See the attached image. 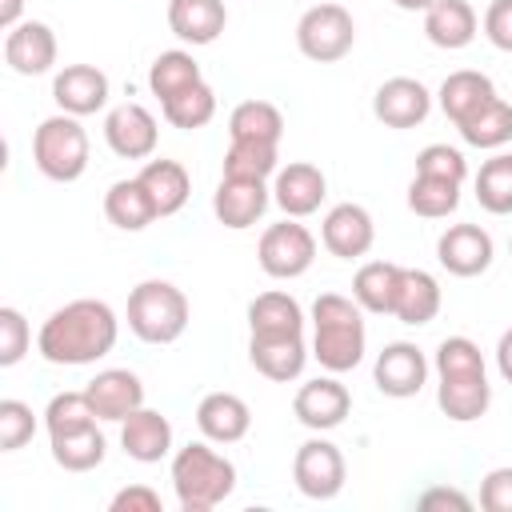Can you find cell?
<instances>
[{
    "instance_id": "cell-1",
    "label": "cell",
    "mask_w": 512,
    "mask_h": 512,
    "mask_svg": "<svg viewBox=\"0 0 512 512\" xmlns=\"http://www.w3.org/2000/svg\"><path fill=\"white\" fill-rule=\"evenodd\" d=\"M116 340H120V316L112 312V304L84 296V300H68L40 324L36 352L48 364L80 368L104 360L116 348Z\"/></svg>"
},
{
    "instance_id": "cell-2",
    "label": "cell",
    "mask_w": 512,
    "mask_h": 512,
    "mask_svg": "<svg viewBox=\"0 0 512 512\" xmlns=\"http://www.w3.org/2000/svg\"><path fill=\"white\" fill-rule=\"evenodd\" d=\"M436 404L448 420L456 424H472L488 412L492 404V384H488V368L480 356V344L468 336H444L436 344Z\"/></svg>"
},
{
    "instance_id": "cell-3",
    "label": "cell",
    "mask_w": 512,
    "mask_h": 512,
    "mask_svg": "<svg viewBox=\"0 0 512 512\" xmlns=\"http://www.w3.org/2000/svg\"><path fill=\"white\" fill-rule=\"evenodd\" d=\"M368 352L364 308L352 296L320 292L312 300V360L324 372H352Z\"/></svg>"
},
{
    "instance_id": "cell-4",
    "label": "cell",
    "mask_w": 512,
    "mask_h": 512,
    "mask_svg": "<svg viewBox=\"0 0 512 512\" xmlns=\"http://www.w3.org/2000/svg\"><path fill=\"white\" fill-rule=\"evenodd\" d=\"M172 492L180 512H212L236 492V464L212 448V440H192L172 452Z\"/></svg>"
},
{
    "instance_id": "cell-5",
    "label": "cell",
    "mask_w": 512,
    "mask_h": 512,
    "mask_svg": "<svg viewBox=\"0 0 512 512\" xmlns=\"http://www.w3.org/2000/svg\"><path fill=\"white\" fill-rule=\"evenodd\" d=\"M188 296L172 284V280H140L132 292H128V308H124V320H128V332L144 344H176L188 328Z\"/></svg>"
},
{
    "instance_id": "cell-6",
    "label": "cell",
    "mask_w": 512,
    "mask_h": 512,
    "mask_svg": "<svg viewBox=\"0 0 512 512\" xmlns=\"http://www.w3.org/2000/svg\"><path fill=\"white\" fill-rule=\"evenodd\" d=\"M32 160H36L40 176H48L56 184L80 180L88 168V132H84L80 116H68V112L44 116L32 132Z\"/></svg>"
},
{
    "instance_id": "cell-7",
    "label": "cell",
    "mask_w": 512,
    "mask_h": 512,
    "mask_svg": "<svg viewBox=\"0 0 512 512\" xmlns=\"http://www.w3.org/2000/svg\"><path fill=\"white\" fill-rule=\"evenodd\" d=\"M356 44V20L344 4H312L296 20V48L316 64H336Z\"/></svg>"
},
{
    "instance_id": "cell-8",
    "label": "cell",
    "mask_w": 512,
    "mask_h": 512,
    "mask_svg": "<svg viewBox=\"0 0 512 512\" xmlns=\"http://www.w3.org/2000/svg\"><path fill=\"white\" fill-rule=\"evenodd\" d=\"M256 260H260L264 276H272V280H296V276H304V272L312 268V260H316V236H312L300 220L284 216L280 224H268V228L260 232Z\"/></svg>"
},
{
    "instance_id": "cell-9",
    "label": "cell",
    "mask_w": 512,
    "mask_h": 512,
    "mask_svg": "<svg viewBox=\"0 0 512 512\" xmlns=\"http://www.w3.org/2000/svg\"><path fill=\"white\" fill-rule=\"evenodd\" d=\"M292 480L300 488V496L308 500H332L340 496L344 480H348V464H344V452L324 440V436H312L296 448L292 456Z\"/></svg>"
},
{
    "instance_id": "cell-10",
    "label": "cell",
    "mask_w": 512,
    "mask_h": 512,
    "mask_svg": "<svg viewBox=\"0 0 512 512\" xmlns=\"http://www.w3.org/2000/svg\"><path fill=\"white\" fill-rule=\"evenodd\" d=\"M104 144H108L120 160H152V152H156V144H160V124H156V116H152L144 104H136V100L116 104V108H108V116H104Z\"/></svg>"
},
{
    "instance_id": "cell-11",
    "label": "cell",
    "mask_w": 512,
    "mask_h": 512,
    "mask_svg": "<svg viewBox=\"0 0 512 512\" xmlns=\"http://www.w3.org/2000/svg\"><path fill=\"white\" fill-rule=\"evenodd\" d=\"M320 244L336 256V260H360L372 252L376 244V220L364 204H332L320 220Z\"/></svg>"
},
{
    "instance_id": "cell-12",
    "label": "cell",
    "mask_w": 512,
    "mask_h": 512,
    "mask_svg": "<svg viewBox=\"0 0 512 512\" xmlns=\"http://www.w3.org/2000/svg\"><path fill=\"white\" fill-rule=\"evenodd\" d=\"M428 356L412 344V340H392L376 352V364H372V380L384 396L392 400H408V396H420V388L428 384Z\"/></svg>"
},
{
    "instance_id": "cell-13",
    "label": "cell",
    "mask_w": 512,
    "mask_h": 512,
    "mask_svg": "<svg viewBox=\"0 0 512 512\" xmlns=\"http://www.w3.org/2000/svg\"><path fill=\"white\" fill-rule=\"evenodd\" d=\"M352 412V392L336 380V372L328 376H316V380H304L292 396V416L312 428V432H332L348 420Z\"/></svg>"
},
{
    "instance_id": "cell-14",
    "label": "cell",
    "mask_w": 512,
    "mask_h": 512,
    "mask_svg": "<svg viewBox=\"0 0 512 512\" xmlns=\"http://www.w3.org/2000/svg\"><path fill=\"white\" fill-rule=\"evenodd\" d=\"M492 256H496V244H492V236L480 224H448L440 232V240H436L440 268L460 276V280H472V276L488 272Z\"/></svg>"
},
{
    "instance_id": "cell-15",
    "label": "cell",
    "mask_w": 512,
    "mask_h": 512,
    "mask_svg": "<svg viewBox=\"0 0 512 512\" xmlns=\"http://www.w3.org/2000/svg\"><path fill=\"white\" fill-rule=\"evenodd\" d=\"M428 112H432V92H428L416 76H392V80H384V84L376 88V96H372V116H376L384 128H396V132L424 124Z\"/></svg>"
},
{
    "instance_id": "cell-16",
    "label": "cell",
    "mask_w": 512,
    "mask_h": 512,
    "mask_svg": "<svg viewBox=\"0 0 512 512\" xmlns=\"http://www.w3.org/2000/svg\"><path fill=\"white\" fill-rule=\"evenodd\" d=\"M324 196H328V176L308 160H292V164L276 168V176H272V200L292 220H304V216L320 212Z\"/></svg>"
},
{
    "instance_id": "cell-17",
    "label": "cell",
    "mask_w": 512,
    "mask_h": 512,
    "mask_svg": "<svg viewBox=\"0 0 512 512\" xmlns=\"http://www.w3.org/2000/svg\"><path fill=\"white\" fill-rule=\"evenodd\" d=\"M56 32L44 20H20L4 36V64L16 76H44L56 64Z\"/></svg>"
},
{
    "instance_id": "cell-18",
    "label": "cell",
    "mask_w": 512,
    "mask_h": 512,
    "mask_svg": "<svg viewBox=\"0 0 512 512\" xmlns=\"http://www.w3.org/2000/svg\"><path fill=\"white\" fill-rule=\"evenodd\" d=\"M268 204H272L268 180H232V176H220V184L212 192V212L232 232L252 228L268 212Z\"/></svg>"
},
{
    "instance_id": "cell-19",
    "label": "cell",
    "mask_w": 512,
    "mask_h": 512,
    "mask_svg": "<svg viewBox=\"0 0 512 512\" xmlns=\"http://www.w3.org/2000/svg\"><path fill=\"white\" fill-rule=\"evenodd\" d=\"M52 100L68 116H96L108 104V76L96 64H64L52 80Z\"/></svg>"
},
{
    "instance_id": "cell-20",
    "label": "cell",
    "mask_w": 512,
    "mask_h": 512,
    "mask_svg": "<svg viewBox=\"0 0 512 512\" xmlns=\"http://www.w3.org/2000/svg\"><path fill=\"white\" fill-rule=\"evenodd\" d=\"M84 392H88V404L96 408V416L108 424H120L124 416L144 408V384L132 368H104L84 384Z\"/></svg>"
},
{
    "instance_id": "cell-21",
    "label": "cell",
    "mask_w": 512,
    "mask_h": 512,
    "mask_svg": "<svg viewBox=\"0 0 512 512\" xmlns=\"http://www.w3.org/2000/svg\"><path fill=\"white\" fill-rule=\"evenodd\" d=\"M308 356L312 348L304 344V332L300 336H248V360L264 380H276V384L300 380Z\"/></svg>"
},
{
    "instance_id": "cell-22",
    "label": "cell",
    "mask_w": 512,
    "mask_h": 512,
    "mask_svg": "<svg viewBox=\"0 0 512 512\" xmlns=\"http://www.w3.org/2000/svg\"><path fill=\"white\" fill-rule=\"evenodd\" d=\"M196 428L212 444H240L252 428V408L236 392H208L196 404Z\"/></svg>"
},
{
    "instance_id": "cell-23",
    "label": "cell",
    "mask_w": 512,
    "mask_h": 512,
    "mask_svg": "<svg viewBox=\"0 0 512 512\" xmlns=\"http://www.w3.org/2000/svg\"><path fill=\"white\" fill-rule=\"evenodd\" d=\"M120 448L136 464H160L172 452V420L156 408H136L120 420Z\"/></svg>"
},
{
    "instance_id": "cell-24",
    "label": "cell",
    "mask_w": 512,
    "mask_h": 512,
    "mask_svg": "<svg viewBox=\"0 0 512 512\" xmlns=\"http://www.w3.org/2000/svg\"><path fill=\"white\" fill-rule=\"evenodd\" d=\"M228 24L224 0H168V28L176 40L204 48L212 44Z\"/></svg>"
},
{
    "instance_id": "cell-25",
    "label": "cell",
    "mask_w": 512,
    "mask_h": 512,
    "mask_svg": "<svg viewBox=\"0 0 512 512\" xmlns=\"http://www.w3.org/2000/svg\"><path fill=\"white\" fill-rule=\"evenodd\" d=\"M436 100H440V112L460 128V124L472 120L484 104L496 100V84H492L484 72H476V68H460V72H448V76H444Z\"/></svg>"
},
{
    "instance_id": "cell-26",
    "label": "cell",
    "mask_w": 512,
    "mask_h": 512,
    "mask_svg": "<svg viewBox=\"0 0 512 512\" xmlns=\"http://www.w3.org/2000/svg\"><path fill=\"white\" fill-rule=\"evenodd\" d=\"M476 32H480V16L468 0H436L424 12V36L444 52L468 48L476 40Z\"/></svg>"
},
{
    "instance_id": "cell-27",
    "label": "cell",
    "mask_w": 512,
    "mask_h": 512,
    "mask_svg": "<svg viewBox=\"0 0 512 512\" xmlns=\"http://www.w3.org/2000/svg\"><path fill=\"white\" fill-rule=\"evenodd\" d=\"M440 300H444V296H440V280H436L432 272H424V268H404V272H400V292H396L392 316H396L400 324H408V328H424V324L436 320Z\"/></svg>"
},
{
    "instance_id": "cell-28",
    "label": "cell",
    "mask_w": 512,
    "mask_h": 512,
    "mask_svg": "<svg viewBox=\"0 0 512 512\" xmlns=\"http://www.w3.org/2000/svg\"><path fill=\"white\" fill-rule=\"evenodd\" d=\"M140 184L148 188V196H152L160 220H164V216H176V212L188 204V196H192V176H188V168H184L180 160H164V156H160V160H144Z\"/></svg>"
},
{
    "instance_id": "cell-29",
    "label": "cell",
    "mask_w": 512,
    "mask_h": 512,
    "mask_svg": "<svg viewBox=\"0 0 512 512\" xmlns=\"http://www.w3.org/2000/svg\"><path fill=\"white\" fill-rule=\"evenodd\" d=\"M400 272H404V264H392V260L360 264L352 276V300L372 316H392L396 292H400Z\"/></svg>"
},
{
    "instance_id": "cell-30",
    "label": "cell",
    "mask_w": 512,
    "mask_h": 512,
    "mask_svg": "<svg viewBox=\"0 0 512 512\" xmlns=\"http://www.w3.org/2000/svg\"><path fill=\"white\" fill-rule=\"evenodd\" d=\"M300 332H304V308L296 296L272 288L248 304V336H300Z\"/></svg>"
},
{
    "instance_id": "cell-31",
    "label": "cell",
    "mask_w": 512,
    "mask_h": 512,
    "mask_svg": "<svg viewBox=\"0 0 512 512\" xmlns=\"http://www.w3.org/2000/svg\"><path fill=\"white\" fill-rule=\"evenodd\" d=\"M104 216H108V224H116L120 232H144L152 220H160V216H156V204H152V196H148V188L140 184V176L108 184V192H104Z\"/></svg>"
},
{
    "instance_id": "cell-32",
    "label": "cell",
    "mask_w": 512,
    "mask_h": 512,
    "mask_svg": "<svg viewBox=\"0 0 512 512\" xmlns=\"http://www.w3.org/2000/svg\"><path fill=\"white\" fill-rule=\"evenodd\" d=\"M48 444H52V460H56L64 472H92V468H100L104 456H108V440H104L100 424L48 436Z\"/></svg>"
},
{
    "instance_id": "cell-33",
    "label": "cell",
    "mask_w": 512,
    "mask_h": 512,
    "mask_svg": "<svg viewBox=\"0 0 512 512\" xmlns=\"http://www.w3.org/2000/svg\"><path fill=\"white\" fill-rule=\"evenodd\" d=\"M200 80H204V72H200V64H196V56L184 52V48L160 52V56L152 60V68H148V88H152V96H156L160 104L172 100L176 92L200 84Z\"/></svg>"
},
{
    "instance_id": "cell-34",
    "label": "cell",
    "mask_w": 512,
    "mask_h": 512,
    "mask_svg": "<svg viewBox=\"0 0 512 512\" xmlns=\"http://www.w3.org/2000/svg\"><path fill=\"white\" fill-rule=\"evenodd\" d=\"M284 136V116L272 100H244L228 116V140H264L280 144Z\"/></svg>"
},
{
    "instance_id": "cell-35",
    "label": "cell",
    "mask_w": 512,
    "mask_h": 512,
    "mask_svg": "<svg viewBox=\"0 0 512 512\" xmlns=\"http://www.w3.org/2000/svg\"><path fill=\"white\" fill-rule=\"evenodd\" d=\"M280 168V144L264 140H228L224 152V176L232 180H268Z\"/></svg>"
},
{
    "instance_id": "cell-36",
    "label": "cell",
    "mask_w": 512,
    "mask_h": 512,
    "mask_svg": "<svg viewBox=\"0 0 512 512\" xmlns=\"http://www.w3.org/2000/svg\"><path fill=\"white\" fill-rule=\"evenodd\" d=\"M456 132H460V136H464V144H472V148L500 152V148L512 140V104L496 96V100H492V104H484L472 120H464Z\"/></svg>"
},
{
    "instance_id": "cell-37",
    "label": "cell",
    "mask_w": 512,
    "mask_h": 512,
    "mask_svg": "<svg viewBox=\"0 0 512 512\" xmlns=\"http://www.w3.org/2000/svg\"><path fill=\"white\" fill-rule=\"evenodd\" d=\"M476 200L492 216H512V152H492L476 172Z\"/></svg>"
},
{
    "instance_id": "cell-38",
    "label": "cell",
    "mask_w": 512,
    "mask_h": 512,
    "mask_svg": "<svg viewBox=\"0 0 512 512\" xmlns=\"http://www.w3.org/2000/svg\"><path fill=\"white\" fill-rule=\"evenodd\" d=\"M160 112H164V120H168L172 128H180V132H196V128H204V124L216 116V92H212L208 80H200V84L176 92L172 100H164Z\"/></svg>"
},
{
    "instance_id": "cell-39",
    "label": "cell",
    "mask_w": 512,
    "mask_h": 512,
    "mask_svg": "<svg viewBox=\"0 0 512 512\" xmlns=\"http://www.w3.org/2000/svg\"><path fill=\"white\" fill-rule=\"evenodd\" d=\"M408 208L416 216H424V220H444V216H452L460 208V184L416 172L412 184H408Z\"/></svg>"
},
{
    "instance_id": "cell-40",
    "label": "cell",
    "mask_w": 512,
    "mask_h": 512,
    "mask_svg": "<svg viewBox=\"0 0 512 512\" xmlns=\"http://www.w3.org/2000/svg\"><path fill=\"white\" fill-rule=\"evenodd\" d=\"M88 424H100L96 408L88 404V392H56L44 408V428L48 436H60V432H76V428H88Z\"/></svg>"
},
{
    "instance_id": "cell-41",
    "label": "cell",
    "mask_w": 512,
    "mask_h": 512,
    "mask_svg": "<svg viewBox=\"0 0 512 512\" xmlns=\"http://www.w3.org/2000/svg\"><path fill=\"white\" fill-rule=\"evenodd\" d=\"M36 436V412L32 404L4 396L0 400V452H20Z\"/></svg>"
},
{
    "instance_id": "cell-42",
    "label": "cell",
    "mask_w": 512,
    "mask_h": 512,
    "mask_svg": "<svg viewBox=\"0 0 512 512\" xmlns=\"http://www.w3.org/2000/svg\"><path fill=\"white\" fill-rule=\"evenodd\" d=\"M28 348H32V328H28L24 312L4 304L0 308V368L20 364L28 356Z\"/></svg>"
},
{
    "instance_id": "cell-43",
    "label": "cell",
    "mask_w": 512,
    "mask_h": 512,
    "mask_svg": "<svg viewBox=\"0 0 512 512\" xmlns=\"http://www.w3.org/2000/svg\"><path fill=\"white\" fill-rule=\"evenodd\" d=\"M416 172L464 184V180H468V160H464V152L452 148V144H428V148H420V156H416Z\"/></svg>"
},
{
    "instance_id": "cell-44",
    "label": "cell",
    "mask_w": 512,
    "mask_h": 512,
    "mask_svg": "<svg viewBox=\"0 0 512 512\" xmlns=\"http://www.w3.org/2000/svg\"><path fill=\"white\" fill-rule=\"evenodd\" d=\"M480 508L484 512H512V464L492 468L480 480Z\"/></svg>"
},
{
    "instance_id": "cell-45",
    "label": "cell",
    "mask_w": 512,
    "mask_h": 512,
    "mask_svg": "<svg viewBox=\"0 0 512 512\" xmlns=\"http://www.w3.org/2000/svg\"><path fill=\"white\" fill-rule=\"evenodd\" d=\"M480 28H484V36H488L492 48L512 52V0H492V4L484 8Z\"/></svg>"
},
{
    "instance_id": "cell-46",
    "label": "cell",
    "mask_w": 512,
    "mask_h": 512,
    "mask_svg": "<svg viewBox=\"0 0 512 512\" xmlns=\"http://www.w3.org/2000/svg\"><path fill=\"white\" fill-rule=\"evenodd\" d=\"M108 508H112V512H160L164 504H160V492H156V488H148V484H128V488H120V492L108 500Z\"/></svg>"
},
{
    "instance_id": "cell-47",
    "label": "cell",
    "mask_w": 512,
    "mask_h": 512,
    "mask_svg": "<svg viewBox=\"0 0 512 512\" xmlns=\"http://www.w3.org/2000/svg\"><path fill=\"white\" fill-rule=\"evenodd\" d=\"M448 504H452V508H464V512L472 508V500H468L460 488H428V492L420 496V508H448Z\"/></svg>"
},
{
    "instance_id": "cell-48",
    "label": "cell",
    "mask_w": 512,
    "mask_h": 512,
    "mask_svg": "<svg viewBox=\"0 0 512 512\" xmlns=\"http://www.w3.org/2000/svg\"><path fill=\"white\" fill-rule=\"evenodd\" d=\"M496 372L504 384H512V328H504L496 340Z\"/></svg>"
},
{
    "instance_id": "cell-49",
    "label": "cell",
    "mask_w": 512,
    "mask_h": 512,
    "mask_svg": "<svg viewBox=\"0 0 512 512\" xmlns=\"http://www.w3.org/2000/svg\"><path fill=\"white\" fill-rule=\"evenodd\" d=\"M20 12H24V0H0V28H16L20 24Z\"/></svg>"
},
{
    "instance_id": "cell-50",
    "label": "cell",
    "mask_w": 512,
    "mask_h": 512,
    "mask_svg": "<svg viewBox=\"0 0 512 512\" xmlns=\"http://www.w3.org/2000/svg\"><path fill=\"white\" fill-rule=\"evenodd\" d=\"M392 4H396L400 12H428L436 0H392Z\"/></svg>"
},
{
    "instance_id": "cell-51",
    "label": "cell",
    "mask_w": 512,
    "mask_h": 512,
    "mask_svg": "<svg viewBox=\"0 0 512 512\" xmlns=\"http://www.w3.org/2000/svg\"><path fill=\"white\" fill-rule=\"evenodd\" d=\"M508 252H512V240H508Z\"/></svg>"
}]
</instances>
